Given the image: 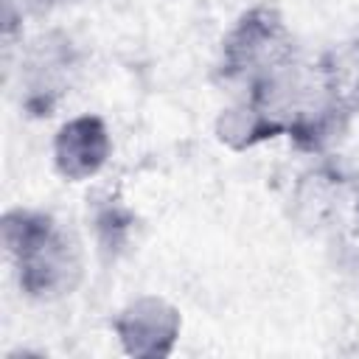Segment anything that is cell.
Returning a JSON list of instances; mask_svg holds the SVG:
<instances>
[{"label":"cell","instance_id":"cell-1","mask_svg":"<svg viewBox=\"0 0 359 359\" xmlns=\"http://www.w3.org/2000/svg\"><path fill=\"white\" fill-rule=\"evenodd\" d=\"M3 244L17 261L20 289L31 297L67 294L79 280V255L70 238L39 210H8L3 216Z\"/></svg>","mask_w":359,"mask_h":359},{"label":"cell","instance_id":"cell-2","mask_svg":"<svg viewBox=\"0 0 359 359\" xmlns=\"http://www.w3.org/2000/svg\"><path fill=\"white\" fill-rule=\"evenodd\" d=\"M289 56V34L275 8L258 6L247 11L230 31L222 48V67L227 76L258 73L269 79V67H283Z\"/></svg>","mask_w":359,"mask_h":359},{"label":"cell","instance_id":"cell-3","mask_svg":"<svg viewBox=\"0 0 359 359\" xmlns=\"http://www.w3.org/2000/svg\"><path fill=\"white\" fill-rule=\"evenodd\" d=\"M115 331L132 356H165L180 334V314L160 297H137L115 320Z\"/></svg>","mask_w":359,"mask_h":359},{"label":"cell","instance_id":"cell-5","mask_svg":"<svg viewBox=\"0 0 359 359\" xmlns=\"http://www.w3.org/2000/svg\"><path fill=\"white\" fill-rule=\"evenodd\" d=\"M36 8H50V6H59V3H65V0H31Z\"/></svg>","mask_w":359,"mask_h":359},{"label":"cell","instance_id":"cell-4","mask_svg":"<svg viewBox=\"0 0 359 359\" xmlns=\"http://www.w3.org/2000/svg\"><path fill=\"white\" fill-rule=\"evenodd\" d=\"M107 157H109V132L98 115H79L59 126L53 137V163L65 180L81 182L98 174Z\"/></svg>","mask_w":359,"mask_h":359}]
</instances>
